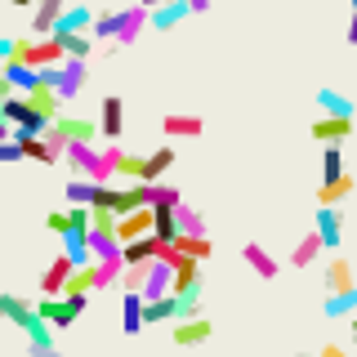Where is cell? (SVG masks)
<instances>
[{"instance_id": "obj_1", "label": "cell", "mask_w": 357, "mask_h": 357, "mask_svg": "<svg viewBox=\"0 0 357 357\" xmlns=\"http://www.w3.org/2000/svg\"><path fill=\"white\" fill-rule=\"evenodd\" d=\"M63 156H67V165H72V174H81V178H94V183H112V178H116L94 143H67Z\"/></svg>"}, {"instance_id": "obj_2", "label": "cell", "mask_w": 357, "mask_h": 357, "mask_svg": "<svg viewBox=\"0 0 357 357\" xmlns=\"http://www.w3.org/2000/svg\"><path fill=\"white\" fill-rule=\"evenodd\" d=\"M85 299L89 295H45L36 304V312L50 321V326H72V321L85 312Z\"/></svg>"}, {"instance_id": "obj_3", "label": "cell", "mask_w": 357, "mask_h": 357, "mask_svg": "<svg viewBox=\"0 0 357 357\" xmlns=\"http://www.w3.org/2000/svg\"><path fill=\"white\" fill-rule=\"evenodd\" d=\"M152 228H156V210L143 206V210H134V215H121V223H116V241L130 245V241H139V237H152Z\"/></svg>"}, {"instance_id": "obj_4", "label": "cell", "mask_w": 357, "mask_h": 357, "mask_svg": "<svg viewBox=\"0 0 357 357\" xmlns=\"http://www.w3.org/2000/svg\"><path fill=\"white\" fill-rule=\"evenodd\" d=\"M353 134V116H331V112H321L317 121H312V139L321 143V148H331V143H344Z\"/></svg>"}, {"instance_id": "obj_5", "label": "cell", "mask_w": 357, "mask_h": 357, "mask_svg": "<svg viewBox=\"0 0 357 357\" xmlns=\"http://www.w3.org/2000/svg\"><path fill=\"white\" fill-rule=\"evenodd\" d=\"M27 103H31V112H36V116H45V121H59V116H63V94H59L50 81H45V76H40L36 89H27Z\"/></svg>"}, {"instance_id": "obj_6", "label": "cell", "mask_w": 357, "mask_h": 357, "mask_svg": "<svg viewBox=\"0 0 357 357\" xmlns=\"http://www.w3.org/2000/svg\"><path fill=\"white\" fill-rule=\"evenodd\" d=\"M98 130H103L107 143H116L121 134H126V103H121V94L103 98V107H98Z\"/></svg>"}, {"instance_id": "obj_7", "label": "cell", "mask_w": 357, "mask_h": 357, "mask_svg": "<svg viewBox=\"0 0 357 357\" xmlns=\"http://www.w3.org/2000/svg\"><path fill=\"white\" fill-rule=\"evenodd\" d=\"M210 335H215V321H210V317H183V321H174V344H178V349H197V344H206Z\"/></svg>"}, {"instance_id": "obj_8", "label": "cell", "mask_w": 357, "mask_h": 357, "mask_svg": "<svg viewBox=\"0 0 357 357\" xmlns=\"http://www.w3.org/2000/svg\"><path fill=\"white\" fill-rule=\"evenodd\" d=\"M241 259H245V268H250L255 277H264V282H273V277L282 273V264H277V255H268L259 241H245V245H241Z\"/></svg>"}, {"instance_id": "obj_9", "label": "cell", "mask_w": 357, "mask_h": 357, "mask_svg": "<svg viewBox=\"0 0 357 357\" xmlns=\"http://www.w3.org/2000/svg\"><path fill=\"white\" fill-rule=\"evenodd\" d=\"M321 282H326V295H349V290H357V277H353L349 259H331L321 268Z\"/></svg>"}, {"instance_id": "obj_10", "label": "cell", "mask_w": 357, "mask_h": 357, "mask_svg": "<svg viewBox=\"0 0 357 357\" xmlns=\"http://www.w3.org/2000/svg\"><path fill=\"white\" fill-rule=\"evenodd\" d=\"M143 27H152V9H148V5L121 9V36H116V45H121V50H126V45H134Z\"/></svg>"}, {"instance_id": "obj_11", "label": "cell", "mask_w": 357, "mask_h": 357, "mask_svg": "<svg viewBox=\"0 0 357 357\" xmlns=\"http://www.w3.org/2000/svg\"><path fill=\"white\" fill-rule=\"evenodd\" d=\"M201 130H206V121L192 112H165L161 116V134H170V139H197Z\"/></svg>"}, {"instance_id": "obj_12", "label": "cell", "mask_w": 357, "mask_h": 357, "mask_svg": "<svg viewBox=\"0 0 357 357\" xmlns=\"http://www.w3.org/2000/svg\"><path fill=\"white\" fill-rule=\"evenodd\" d=\"M321 250H331V245L321 241V232H317V228L304 232V237H299V245L290 250V268H312V264H321Z\"/></svg>"}, {"instance_id": "obj_13", "label": "cell", "mask_w": 357, "mask_h": 357, "mask_svg": "<svg viewBox=\"0 0 357 357\" xmlns=\"http://www.w3.org/2000/svg\"><path fill=\"white\" fill-rule=\"evenodd\" d=\"M72 273H76V259L63 250L59 259L50 264V273L40 277V290H45V295H63V290H67V282H72Z\"/></svg>"}, {"instance_id": "obj_14", "label": "cell", "mask_w": 357, "mask_h": 357, "mask_svg": "<svg viewBox=\"0 0 357 357\" xmlns=\"http://www.w3.org/2000/svg\"><path fill=\"white\" fill-rule=\"evenodd\" d=\"M14 143L22 148V156H31V161L40 165H59V152L45 143V134H27V130H14Z\"/></svg>"}, {"instance_id": "obj_15", "label": "cell", "mask_w": 357, "mask_h": 357, "mask_svg": "<svg viewBox=\"0 0 357 357\" xmlns=\"http://www.w3.org/2000/svg\"><path fill=\"white\" fill-rule=\"evenodd\" d=\"M94 9H85V5H67V14H63V22H59V31L54 36H81V31H89L94 36Z\"/></svg>"}, {"instance_id": "obj_16", "label": "cell", "mask_w": 357, "mask_h": 357, "mask_svg": "<svg viewBox=\"0 0 357 357\" xmlns=\"http://www.w3.org/2000/svg\"><path fill=\"white\" fill-rule=\"evenodd\" d=\"M63 94V103L67 98H76L85 89V59H67L63 67H59V85H54Z\"/></svg>"}, {"instance_id": "obj_17", "label": "cell", "mask_w": 357, "mask_h": 357, "mask_svg": "<svg viewBox=\"0 0 357 357\" xmlns=\"http://www.w3.org/2000/svg\"><path fill=\"white\" fill-rule=\"evenodd\" d=\"M67 5H72V0H67ZM67 5H36V14H31V36H54L63 14H67Z\"/></svg>"}, {"instance_id": "obj_18", "label": "cell", "mask_w": 357, "mask_h": 357, "mask_svg": "<svg viewBox=\"0 0 357 357\" xmlns=\"http://www.w3.org/2000/svg\"><path fill=\"white\" fill-rule=\"evenodd\" d=\"M143 304H148L143 295L126 290V299H121V331H126V335H139L143 326H148V321H143Z\"/></svg>"}, {"instance_id": "obj_19", "label": "cell", "mask_w": 357, "mask_h": 357, "mask_svg": "<svg viewBox=\"0 0 357 357\" xmlns=\"http://www.w3.org/2000/svg\"><path fill=\"white\" fill-rule=\"evenodd\" d=\"M357 192V178L353 174H340V178H326V183L317 188V206H340L344 197Z\"/></svg>"}, {"instance_id": "obj_20", "label": "cell", "mask_w": 357, "mask_h": 357, "mask_svg": "<svg viewBox=\"0 0 357 357\" xmlns=\"http://www.w3.org/2000/svg\"><path fill=\"white\" fill-rule=\"evenodd\" d=\"M312 228L321 232V241H326V245H340V232H344L340 206H317V223H312Z\"/></svg>"}, {"instance_id": "obj_21", "label": "cell", "mask_w": 357, "mask_h": 357, "mask_svg": "<svg viewBox=\"0 0 357 357\" xmlns=\"http://www.w3.org/2000/svg\"><path fill=\"white\" fill-rule=\"evenodd\" d=\"M188 14H192V5H188V0H174V5L152 9V31H174Z\"/></svg>"}, {"instance_id": "obj_22", "label": "cell", "mask_w": 357, "mask_h": 357, "mask_svg": "<svg viewBox=\"0 0 357 357\" xmlns=\"http://www.w3.org/2000/svg\"><path fill=\"white\" fill-rule=\"evenodd\" d=\"M170 165H174V148H156L148 161H143V178H139V183H161V178L170 174Z\"/></svg>"}, {"instance_id": "obj_23", "label": "cell", "mask_w": 357, "mask_h": 357, "mask_svg": "<svg viewBox=\"0 0 357 357\" xmlns=\"http://www.w3.org/2000/svg\"><path fill=\"white\" fill-rule=\"evenodd\" d=\"M59 126L67 130V139H72V143H94V139H103L98 121H85V116H59Z\"/></svg>"}, {"instance_id": "obj_24", "label": "cell", "mask_w": 357, "mask_h": 357, "mask_svg": "<svg viewBox=\"0 0 357 357\" xmlns=\"http://www.w3.org/2000/svg\"><path fill=\"white\" fill-rule=\"evenodd\" d=\"M152 210H156L152 237L161 241V245H174V241H178V215H174V206H152Z\"/></svg>"}, {"instance_id": "obj_25", "label": "cell", "mask_w": 357, "mask_h": 357, "mask_svg": "<svg viewBox=\"0 0 357 357\" xmlns=\"http://www.w3.org/2000/svg\"><path fill=\"white\" fill-rule=\"evenodd\" d=\"M5 76H9V85H14L18 94H27V89L40 85V72H36V67H27V63H18V59L5 63Z\"/></svg>"}, {"instance_id": "obj_26", "label": "cell", "mask_w": 357, "mask_h": 357, "mask_svg": "<svg viewBox=\"0 0 357 357\" xmlns=\"http://www.w3.org/2000/svg\"><path fill=\"white\" fill-rule=\"evenodd\" d=\"M161 250H165V245L156 241V237H139V241L126 245V264H156V259H161Z\"/></svg>"}, {"instance_id": "obj_27", "label": "cell", "mask_w": 357, "mask_h": 357, "mask_svg": "<svg viewBox=\"0 0 357 357\" xmlns=\"http://www.w3.org/2000/svg\"><path fill=\"white\" fill-rule=\"evenodd\" d=\"M174 215H178V232H188V237H210V232H206V219H201V210H192L188 201H178Z\"/></svg>"}, {"instance_id": "obj_28", "label": "cell", "mask_w": 357, "mask_h": 357, "mask_svg": "<svg viewBox=\"0 0 357 357\" xmlns=\"http://www.w3.org/2000/svg\"><path fill=\"white\" fill-rule=\"evenodd\" d=\"M174 245L183 255H192V259H210V255H215V237H188V232H178Z\"/></svg>"}, {"instance_id": "obj_29", "label": "cell", "mask_w": 357, "mask_h": 357, "mask_svg": "<svg viewBox=\"0 0 357 357\" xmlns=\"http://www.w3.org/2000/svg\"><path fill=\"white\" fill-rule=\"evenodd\" d=\"M148 268L152 264H126V273H121V290H134V295H143V286H148Z\"/></svg>"}, {"instance_id": "obj_30", "label": "cell", "mask_w": 357, "mask_h": 357, "mask_svg": "<svg viewBox=\"0 0 357 357\" xmlns=\"http://www.w3.org/2000/svg\"><path fill=\"white\" fill-rule=\"evenodd\" d=\"M326 317H353L357 312V290H349V295H326Z\"/></svg>"}, {"instance_id": "obj_31", "label": "cell", "mask_w": 357, "mask_h": 357, "mask_svg": "<svg viewBox=\"0 0 357 357\" xmlns=\"http://www.w3.org/2000/svg\"><path fill=\"white\" fill-rule=\"evenodd\" d=\"M317 107L331 112V116H353V103L344 94H335V89H321V94H317Z\"/></svg>"}, {"instance_id": "obj_32", "label": "cell", "mask_w": 357, "mask_h": 357, "mask_svg": "<svg viewBox=\"0 0 357 357\" xmlns=\"http://www.w3.org/2000/svg\"><path fill=\"white\" fill-rule=\"evenodd\" d=\"M340 174H349L344 170V152H340V143H331V148L321 152V183H326V178H340Z\"/></svg>"}, {"instance_id": "obj_33", "label": "cell", "mask_w": 357, "mask_h": 357, "mask_svg": "<svg viewBox=\"0 0 357 357\" xmlns=\"http://www.w3.org/2000/svg\"><path fill=\"white\" fill-rule=\"evenodd\" d=\"M116 36H121V9L98 14V18H94V40H116Z\"/></svg>"}, {"instance_id": "obj_34", "label": "cell", "mask_w": 357, "mask_h": 357, "mask_svg": "<svg viewBox=\"0 0 357 357\" xmlns=\"http://www.w3.org/2000/svg\"><path fill=\"white\" fill-rule=\"evenodd\" d=\"M59 40H63L67 59H89V50H94V36H89V31H81V36H59Z\"/></svg>"}, {"instance_id": "obj_35", "label": "cell", "mask_w": 357, "mask_h": 357, "mask_svg": "<svg viewBox=\"0 0 357 357\" xmlns=\"http://www.w3.org/2000/svg\"><path fill=\"white\" fill-rule=\"evenodd\" d=\"M45 228H50L54 237H67V232H72V210H50V215H45Z\"/></svg>"}, {"instance_id": "obj_36", "label": "cell", "mask_w": 357, "mask_h": 357, "mask_svg": "<svg viewBox=\"0 0 357 357\" xmlns=\"http://www.w3.org/2000/svg\"><path fill=\"white\" fill-rule=\"evenodd\" d=\"M0 161H22V148H18L14 139H9V143H0Z\"/></svg>"}, {"instance_id": "obj_37", "label": "cell", "mask_w": 357, "mask_h": 357, "mask_svg": "<svg viewBox=\"0 0 357 357\" xmlns=\"http://www.w3.org/2000/svg\"><path fill=\"white\" fill-rule=\"evenodd\" d=\"M14 45H18V40H9V36H0V63H9V59H14Z\"/></svg>"}, {"instance_id": "obj_38", "label": "cell", "mask_w": 357, "mask_h": 357, "mask_svg": "<svg viewBox=\"0 0 357 357\" xmlns=\"http://www.w3.org/2000/svg\"><path fill=\"white\" fill-rule=\"evenodd\" d=\"M344 40H349L353 50H357V9H353V18H349V31H344Z\"/></svg>"}, {"instance_id": "obj_39", "label": "cell", "mask_w": 357, "mask_h": 357, "mask_svg": "<svg viewBox=\"0 0 357 357\" xmlns=\"http://www.w3.org/2000/svg\"><path fill=\"white\" fill-rule=\"evenodd\" d=\"M317 357H349V353H344L340 344H321V353H317Z\"/></svg>"}, {"instance_id": "obj_40", "label": "cell", "mask_w": 357, "mask_h": 357, "mask_svg": "<svg viewBox=\"0 0 357 357\" xmlns=\"http://www.w3.org/2000/svg\"><path fill=\"white\" fill-rule=\"evenodd\" d=\"M0 94H5V98H9V94H18V89L9 85V76H5V63H0Z\"/></svg>"}, {"instance_id": "obj_41", "label": "cell", "mask_w": 357, "mask_h": 357, "mask_svg": "<svg viewBox=\"0 0 357 357\" xmlns=\"http://www.w3.org/2000/svg\"><path fill=\"white\" fill-rule=\"evenodd\" d=\"M14 139V126H9V121H0V143H9Z\"/></svg>"}, {"instance_id": "obj_42", "label": "cell", "mask_w": 357, "mask_h": 357, "mask_svg": "<svg viewBox=\"0 0 357 357\" xmlns=\"http://www.w3.org/2000/svg\"><path fill=\"white\" fill-rule=\"evenodd\" d=\"M188 5H192V14H206V9H210V0H188Z\"/></svg>"}, {"instance_id": "obj_43", "label": "cell", "mask_w": 357, "mask_h": 357, "mask_svg": "<svg viewBox=\"0 0 357 357\" xmlns=\"http://www.w3.org/2000/svg\"><path fill=\"white\" fill-rule=\"evenodd\" d=\"M139 5H148V9H161V5H174V0H139Z\"/></svg>"}, {"instance_id": "obj_44", "label": "cell", "mask_w": 357, "mask_h": 357, "mask_svg": "<svg viewBox=\"0 0 357 357\" xmlns=\"http://www.w3.org/2000/svg\"><path fill=\"white\" fill-rule=\"evenodd\" d=\"M5 321H9V312H5V295H0V326H5Z\"/></svg>"}, {"instance_id": "obj_45", "label": "cell", "mask_w": 357, "mask_h": 357, "mask_svg": "<svg viewBox=\"0 0 357 357\" xmlns=\"http://www.w3.org/2000/svg\"><path fill=\"white\" fill-rule=\"evenodd\" d=\"M5 103H9V98H5V94H0V121H5Z\"/></svg>"}, {"instance_id": "obj_46", "label": "cell", "mask_w": 357, "mask_h": 357, "mask_svg": "<svg viewBox=\"0 0 357 357\" xmlns=\"http://www.w3.org/2000/svg\"><path fill=\"white\" fill-rule=\"evenodd\" d=\"M36 5H67V0H36Z\"/></svg>"}, {"instance_id": "obj_47", "label": "cell", "mask_w": 357, "mask_h": 357, "mask_svg": "<svg viewBox=\"0 0 357 357\" xmlns=\"http://www.w3.org/2000/svg\"><path fill=\"white\" fill-rule=\"evenodd\" d=\"M14 5H18V9H27V5H36V0H14Z\"/></svg>"}, {"instance_id": "obj_48", "label": "cell", "mask_w": 357, "mask_h": 357, "mask_svg": "<svg viewBox=\"0 0 357 357\" xmlns=\"http://www.w3.org/2000/svg\"><path fill=\"white\" fill-rule=\"evenodd\" d=\"M353 335H357V312H353Z\"/></svg>"}, {"instance_id": "obj_49", "label": "cell", "mask_w": 357, "mask_h": 357, "mask_svg": "<svg viewBox=\"0 0 357 357\" xmlns=\"http://www.w3.org/2000/svg\"><path fill=\"white\" fill-rule=\"evenodd\" d=\"M299 357H308V353H299Z\"/></svg>"}, {"instance_id": "obj_50", "label": "cell", "mask_w": 357, "mask_h": 357, "mask_svg": "<svg viewBox=\"0 0 357 357\" xmlns=\"http://www.w3.org/2000/svg\"><path fill=\"white\" fill-rule=\"evenodd\" d=\"M353 9H357V0H353Z\"/></svg>"}]
</instances>
